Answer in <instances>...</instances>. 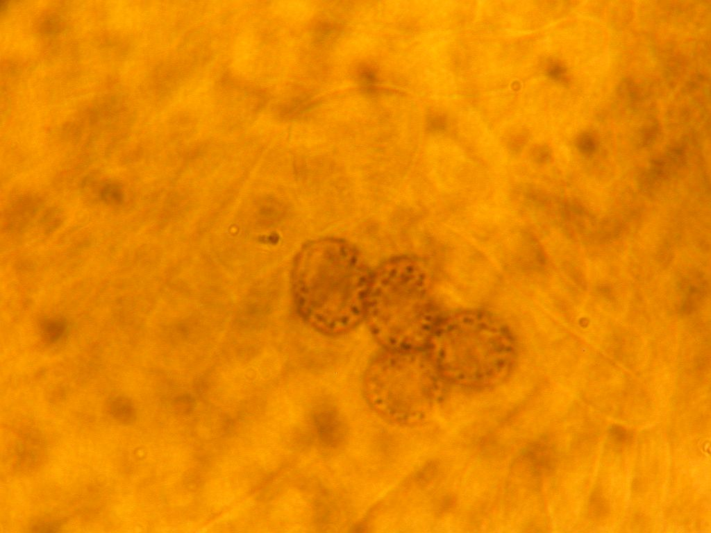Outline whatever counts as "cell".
Returning a JSON list of instances; mask_svg holds the SVG:
<instances>
[{
  "instance_id": "3",
  "label": "cell",
  "mask_w": 711,
  "mask_h": 533,
  "mask_svg": "<svg viewBox=\"0 0 711 533\" xmlns=\"http://www.w3.org/2000/svg\"><path fill=\"white\" fill-rule=\"evenodd\" d=\"M439 375L465 384H488L517 360L509 328L491 313L475 310L442 316L425 348Z\"/></svg>"
},
{
  "instance_id": "5",
  "label": "cell",
  "mask_w": 711,
  "mask_h": 533,
  "mask_svg": "<svg viewBox=\"0 0 711 533\" xmlns=\"http://www.w3.org/2000/svg\"><path fill=\"white\" fill-rule=\"evenodd\" d=\"M109 412L115 419L122 422H130L133 415V407L131 400L118 397L112 399L108 405Z\"/></svg>"
},
{
  "instance_id": "2",
  "label": "cell",
  "mask_w": 711,
  "mask_h": 533,
  "mask_svg": "<svg viewBox=\"0 0 711 533\" xmlns=\"http://www.w3.org/2000/svg\"><path fill=\"white\" fill-rule=\"evenodd\" d=\"M441 317L420 260L396 255L372 270L364 321L382 348L425 349Z\"/></svg>"
},
{
  "instance_id": "4",
  "label": "cell",
  "mask_w": 711,
  "mask_h": 533,
  "mask_svg": "<svg viewBox=\"0 0 711 533\" xmlns=\"http://www.w3.org/2000/svg\"><path fill=\"white\" fill-rule=\"evenodd\" d=\"M437 375L425 349L382 348L371 357L364 373V395L376 412L401 423L419 400L429 394Z\"/></svg>"
},
{
  "instance_id": "1",
  "label": "cell",
  "mask_w": 711,
  "mask_h": 533,
  "mask_svg": "<svg viewBox=\"0 0 711 533\" xmlns=\"http://www.w3.org/2000/svg\"><path fill=\"white\" fill-rule=\"evenodd\" d=\"M371 272L360 251L346 239L326 237L306 242L291 271L296 312L322 335L350 332L365 320Z\"/></svg>"
}]
</instances>
